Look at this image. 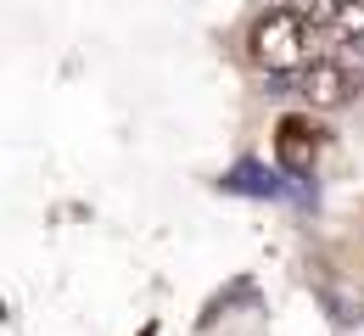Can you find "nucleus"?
Here are the masks:
<instances>
[{
    "label": "nucleus",
    "mask_w": 364,
    "mask_h": 336,
    "mask_svg": "<svg viewBox=\"0 0 364 336\" xmlns=\"http://www.w3.org/2000/svg\"><path fill=\"white\" fill-rule=\"evenodd\" d=\"M331 34H336V56L342 62H364V0H342V11L331 17Z\"/></svg>",
    "instance_id": "20e7f679"
},
{
    "label": "nucleus",
    "mask_w": 364,
    "mask_h": 336,
    "mask_svg": "<svg viewBox=\"0 0 364 336\" xmlns=\"http://www.w3.org/2000/svg\"><path fill=\"white\" fill-rule=\"evenodd\" d=\"M280 6H291L297 17H309L314 28H331V17L342 11V0H280Z\"/></svg>",
    "instance_id": "39448f33"
},
{
    "label": "nucleus",
    "mask_w": 364,
    "mask_h": 336,
    "mask_svg": "<svg viewBox=\"0 0 364 336\" xmlns=\"http://www.w3.org/2000/svg\"><path fill=\"white\" fill-rule=\"evenodd\" d=\"M297 96L309 101L314 112H336V107H348V96H353V62H342L336 50H319L314 62L297 73Z\"/></svg>",
    "instance_id": "f03ea898"
},
{
    "label": "nucleus",
    "mask_w": 364,
    "mask_h": 336,
    "mask_svg": "<svg viewBox=\"0 0 364 336\" xmlns=\"http://www.w3.org/2000/svg\"><path fill=\"white\" fill-rule=\"evenodd\" d=\"M319 151H325V129H319L309 112H286V118L274 124V157H280V168L309 174Z\"/></svg>",
    "instance_id": "7ed1b4c3"
},
{
    "label": "nucleus",
    "mask_w": 364,
    "mask_h": 336,
    "mask_svg": "<svg viewBox=\"0 0 364 336\" xmlns=\"http://www.w3.org/2000/svg\"><path fill=\"white\" fill-rule=\"evenodd\" d=\"M314 34L319 28L309 17H297L291 6H269V11H258L252 28H247V62H252L258 73H303L319 56Z\"/></svg>",
    "instance_id": "f257e3e1"
}]
</instances>
